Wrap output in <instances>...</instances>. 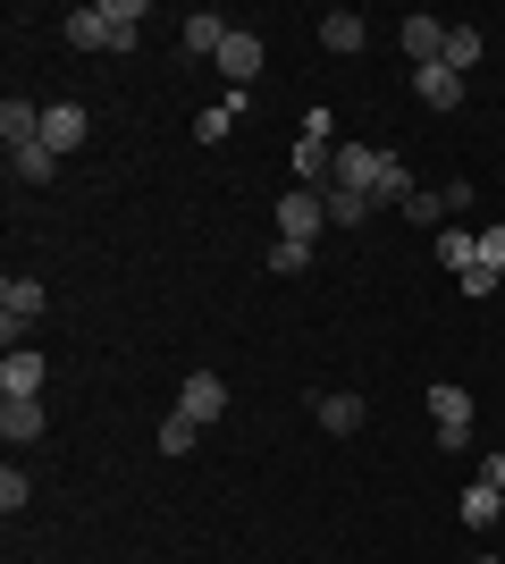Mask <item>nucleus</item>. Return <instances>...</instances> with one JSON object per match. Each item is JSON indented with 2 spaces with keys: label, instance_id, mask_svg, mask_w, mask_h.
Segmentation results:
<instances>
[{
  "label": "nucleus",
  "instance_id": "obj_30",
  "mask_svg": "<svg viewBox=\"0 0 505 564\" xmlns=\"http://www.w3.org/2000/svg\"><path fill=\"white\" fill-rule=\"evenodd\" d=\"M472 564H497V556H472Z\"/></svg>",
  "mask_w": 505,
  "mask_h": 564
},
{
  "label": "nucleus",
  "instance_id": "obj_19",
  "mask_svg": "<svg viewBox=\"0 0 505 564\" xmlns=\"http://www.w3.org/2000/svg\"><path fill=\"white\" fill-rule=\"evenodd\" d=\"M237 110H244V94H228L219 110H202V118H194V135H202V143H228V135H237Z\"/></svg>",
  "mask_w": 505,
  "mask_h": 564
},
{
  "label": "nucleus",
  "instance_id": "obj_28",
  "mask_svg": "<svg viewBox=\"0 0 505 564\" xmlns=\"http://www.w3.org/2000/svg\"><path fill=\"white\" fill-rule=\"evenodd\" d=\"M481 261H488V270L505 279V228H481Z\"/></svg>",
  "mask_w": 505,
  "mask_h": 564
},
{
  "label": "nucleus",
  "instance_id": "obj_8",
  "mask_svg": "<svg viewBox=\"0 0 505 564\" xmlns=\"http://www.w3.org/2000/svg\"><path fill=\"white\" fill-rule=\"evenodd\" d=\"M228 34H237V25L219 18V9H194V18L177 25V51H186V59H219V43H228Z\"/></svg>",
  "mask_w": 505,
  "mask_h": 564
},
{
  "label": "nucleus",
  "instance_id": "obj_27",
  "mask_svg": "<svg viewBox=\"0 0 505 564\" xmlns=\"http://www.w3.org/2000/svg\"><path fill=\"white\" fill-rule=\"evenodd\" d=\"M455 295H497V270H488V261H472V270L455 279Z\"/></svg>",
  "mask_w": 505,
  "mask_h": 564
},
{
  "label": "nucleus",
  "instance_id": "obj_21",
  "mask_svg": "<svg viewBox=\"0 0 505 564\" xmlns=\"http://www.w3.org/2000/svg\"><path fill=\"white\" fill-rule=\"evenodd\" d=\"M9 169H18L25 186H43L51 169H59V152H51V143H25V152H9Z\"/></svg>",
  "mask_w": 505,
  "mask_h": 564
},
{
  "label": "nucleus",
  "instance_id": "obj_23",
  "mask_svg": "<svg viewBox=\"0 0 505 564\" xmlns=\"http://www.w3.org/2000/svg\"><path fill=\"white\" fill-rule=\"evenodd\" d=\"M270 270H278V279H304V270H312V245L278 236V245H270Z\"/></svg>",
  "mask_w": 505,
  "mask_h": 564
},
{
  "label": "nucleus",
  "instance_id": "obj_24",
  "mask_svg": "<svg viewBox=\"0 0 505 564\" xmlns=\"http://www.w3.org/2000/svg\"><path fill=\"white\" fill-rule=\"evenodd\" d=\"M101 18L119 25V51H135V25H144V0H101Z\"/></svg>",
  "mask_w": 505,
  "mask_h": 564
},
{
  "label": "nucleus",
  "instance_id": "obj_4",
  "mask_svg": "<svg viewBox=\"0 0 505 564\" xmlns=\"http://www.w3.org/2000/svg\"><path fill=\"white\" fill-rule=\"evenodd\" d=\"M278 228H287L295 245H312V236L329 228V203H320L312 186H287V203H278Z\"/></svg>",
  "mask_w": 505,
  "mask_h": 564
},
{
  "label": "nucleus",
  "instance_id": "obj_26",
  "mask_svg": "<svg viewBox=\"0 0 505 564\" xmlns=\"http://www.w3.org/2000/svg\"><path fill=\"white\" fill-rule=\"evenodd\" d=\"M25 497H34V480H25V471L9 464V471H0V514L18 522V514H25Z\"/></svg>",
  "mask_w": 505,
  "mask_h": 564
},
{
  "label": "nucleus",
  "instance_id": "obj_1",
  "mask_svg": "<svg viewBox=\"0 0 505 564\" xmlns=\"http://www.w3.org/2000/svg\"><path fill=\"white\" fill-rule=\"evenodd\" d=\"M177 413L211 430L219 413H228V379H219V371H186V388H177Z\"/></svg>",
  "mask_w": 505,
  "mask_h": 564
},
{
  "label": "nucleus",
  "instance_id": "obj_5",
  "mask_svg": "<svg viewBox=\"0 0 505 564\" xmlns=\"http://www.w3.org/2000/svg\"><path fill=\"white\" fill-rule=\"evenodd\" d=\"M262 34H253V25H237V34H228V43H219V76H228V85H253V76H262Z\"/></svg>",
  "mask_w": 505,
  "mask_h": 564
},
{
  "label": "nucleus",
  "instance_id": "obj_22",
  "mask_svg": "<svg viewBox=\"0 0 505 564\" xmlns=\"http://www.w3.org/2000/svg\"><path fill=\"white\" fill-rule=\"evenodd\" d=\"M320 203H329V228H362V219H371V203H362V194H345V186H329Z\"/></svg>",
  "mask_w": 505,
  "mask_h": 564
},
{
  "label": "nucleus",
  "instance_id": "obj_18",
  "mask_svg": "<svg viewBox=\"0 0 505 564\" xmlns=\"http://www.w3.org/2000/svg\"><path fill=\"white\" fill-rule=\"evenodd\" d=\"M481 34H472V25H447V68H455V76H472V68H481Z\"/></svg>",
  "mask_w": 505,
  "mask_h": 564
},
{
  "label": "nucleus",
  "instance_id": "obj_10",
  "mask_svg": "<svg viewBox=\"0 0 505 564\" xmlns=\"http://www.w3.org/2000/svg\"><path fill=\"white\" fill-rule=\"evenodd\" d=\"M0 143H9V152H25V143H43V110H34L25 94H9V101H0Z\"/></svg>",
  "mask_w": 505,
  "mask_h": 564
},
{
  "label": "nucleus",
  "instance_id": "obj_13",
  "mask_svg": "<svg viewBox=\"0 0 505 564\" xmlns=\"http://www.w3.org/2000/svg\"><path fill=\"white\" fill-rule=\"evenodd\" d=\"M455 514H463V531H497V514H505V489H488V480H472V489L455 497Z\"/></svg>",
  "mask_w": 505,
  "mask_h": 564
},
{
  "label": "nucleus",
  "instance_id": "obj_7",
  "mask_svg": "<svg viewBox=\"0 0 505 564\" xmlns=\"http://www.w3.org/2000/svg\"><path fill=\"white\" fill-rule=\"evenodd\" d=\"M430 422H438V447H463L472 438V397L463 388H430Z\"/></svg>",
  "mask_w": 505,
  "mask_h": 564
},
{
  "label": "nucleus",
  "instance_id": "obj_16",
  "mask_svg": "<svg viewBox=\"0 0 505 564\" xmlns=\"http://www.w3.org/2000/svg\"><path fill=\"white\" fill-rule=\"evenodd\" d=\"M438 261H447V270H472V261H481V228H438Z\"/></svg>",
  "mask_w": 505,
  "mask_h": 564
},
{
  "label": "nucleus",
  "instance_id": "obj_3",
  "mask_svg": "<svg viewBox=\"0 0 505 564\" xmlns=\"http://www.w3.org/2000/svg\"><path fill=\"white\" fill-rule=\"evenodd\" d=\"M396 43H405L413 68H438V59H447V18H421V9H413V18L396 25Z\"/></svg>",
  "mask_w": 505,
  "mask_h": 564
},
{
  "label": "nucleus",
  "instance_id": "obj_9",
  "mask_svg": "<svg viewBox=\"0 0 505 564\" xmlns=\"http://www.w3.org/2000/svg\"><path fill=\"white\" fill-rule=\"evenodd\" d=\"M312 422L329 430V438H354L371 413H362V397H345V388H320V397H312Z\"/></svg>",
  "mask_w": 505,
  "mask_h": 564
},
{
  "label": "nucleus",
  "instance_id": "obj_11",
  "mask_svg": "<svg viewBox=\"0 0 505 564\" xmlns=\"http://www.w3.org/2000/svg\"><path fill=\"white\" fill-rule=\"evenodd\" d=\"M43 143L68 161L76 143H85V101H51V110H43Z\"/></svg>",
  "mask_w": 505,
  "mask_h": 564
},
{
  "label": "nucleus",
  "instance_id": "obj_17",
  "mask_svg": "<svg viewBox=\"0 0 505 564\" xmlns=\"http://www.w3.org/2000/svg\"><path fill=\"white\" fill-rule=\"evenodd\" d=\"M320 43H329L337 59H345V51H362V18H354V9H329V18H320Z\"/></svg>",
  "mask_w": 505,
  "mask_h": 564
},
{
  "label": "nucleus",
  "instance_id": "obj_15",
  "mask_svg": "<svg viewBox=\"0 0 505 564\" xmlns=\"http://www.w3.org/2000/svg\"><path fill=\"white\" fill-rule=\"evenodd\" d=\"M413 94L430 101V110H455V101H463V76L438 59V68H413Z\"/></svg>",
  "mask_w": 505,
  "mask_h": 564
},
{
  "label": "nucleus",
  "instance_id": "obj_25",
  "mask_svg": "<svg viewBox=\"0 0 505 564\" xmlns=\"http://www.w3.org/2000/svg\"><path fill=\"white\" fill-rule=\"evenodd\" d=\"M194 438H202V422H186V413L161 422V455H194Z\"/></svg>",
  "mask_w": 505,
  "mask_h": 564
},
{
  "label": "nucleus",
  "instance_id": "obj_20",
  "mask_svg": "<svg viewBox=\"0 0 505 564\" xmlns=\"http://www.w3.org/2000/svg\"><path fill=\"white\" fill-rule=\"evenodd\" d=\"M405 219H413V228H438V219H447V186H413L405 194Z\"/></svg>",
  "mask_w": 505,
  "mask_h": 564
},
{
  "label": "nucleus",
  "instance_id": "obj_2",
  "mask_svg": "<svg viewBox=\"0 0 505 564\" xmlns=\"http://www.w3.org/2000/svg\"><path fill=\"white\" fill-rule=\"evenodd\" d=\"M43 279H0V329H9V346H18V329L25 321H43Z\"/></svg>",
  "mask_w": 505,
  "mask_h": 564
},
{
  "label": "nucleus",
  "instance_id": "obj_6",
  "mask_svg": "<svg viewBox=\"0 0 505 564\" xmlns=\"http://www.w3.org/2000/svg\"><path fill=\"white\" fill-rule=\"evenodd\" d=\"M43 430H51L43 397H0V438H9V447H34Z\"/></svg>",
  "mask_w": 505,
  "mask_h": 564
},
{
  "label": "nucleus",
  "instance_id": "obj_12",
  "mask_svg": "<svg viewBox=\"0 0 505 564\" xmlns=\"http://www.w3.org/2000/svg\"><path fill=\"white\" fill-rule=\"evenodd\" d=\"M68 43L76 51H119V25L101 18V0H94V9H68Z\"/></svg>",
  "mask_w": 505,
  "mask_h": 564
},
{
  "label": "nucleus",
  "instance_id": "obj_14",
  "mask_svg": "<svg viewBox=\"0 0 505 564\" xmlns=\"http://www.w3.org/2000/svg\"><path fill=\"white\" fill-rule=\"evenodd\" d=\"M0 397H43V354L9 346V362H0Z\"/></svg>",
  "mask_w": 505,
  "mask_h": 564
},
{
  "label": "nucleus",
  "instance_id": "obj_29",
  "mask_svg": "<svg viewBox=\"0 0 505 564\" xmlns=\"http://www.w3.org/2000/svg\"><path fill=\"white\" fill-rule=\"evenodd\" d=\"M481 480H488V489H505V447H497V455L481 464Z\"/></svg>",
  "mask_w": 505,
  "mask_h": 564
}]
</instances>
